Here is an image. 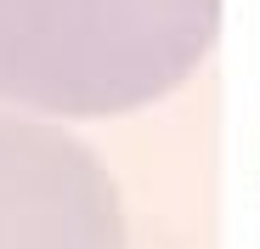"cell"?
<instances>
[{
    "label": "cell",
    "instance_id": "1",
    "mask_svg": "<svg viewBox=\"0 0 260 249\" xmlns=\"http://www.w3.org/2000/svg\"><path fill=\"white\" fill-rule=\"evenodd\" d=\"M221 0H0V102L113 119L187 85Z\"/></svg>",
    "mask_w": 260,
    "mask_h": 249
},
{
    "label": "cell",
    "instance_id": "2",
    "mask_svg": "<svg viewBox=\"0 0 260 249\" xmlns=\"http://www.w3.org/2000/svg\"><path fill=\"white\" fill-rule=\"evenodd\" d=\"M0 249H124L108 164L46 119L0 113Z\"/></svg>",
    "mask_w": 260,
    "mask_h": 249
}]
</instances>
